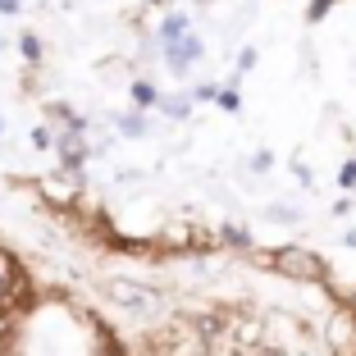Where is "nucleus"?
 Here are the masks:
<instances>
[{"mask_svg":"<svg viewBox=\"0 0 356 356\" xmlns=\"http://www.w3.org/2000/svg\"><path fill=\"white\" fill-rule=\"evenodd\" d=\"M224 242H229V247H252V233H247V229H233V224H229V229H224Z\"/></svg>","mask_w":356,"mask_h":356,"instance_id":"nucleus-9","label":"nucleus"},{"mask_svg":"<svg viewBox=\"0 0 356 356\" xmlns=\"http://www.w3.org/2000/svg\"><path fill=\"white\" fill-rule=\"evenodd\" d=\"M197 55H201V42H197V37H188V32H183L178 42H169V64H174L178 74H183L188 60H197Z\"/></svg>","mask_w":356,"mask_h":356,"instance_id":"nucleus-4","label":"nucleus"},{"mask_svg":"<svg viewBox=\"0 0 356 356\" xmlns=\"http://www.w3.org/2000/svg\"><path fill=\"white\" fill-rule=\"evenodd\" d=\"M238 69H242V74H247V69H256V51H252V46L238 55Z\"/></svg>","mask_w":356,"mask_h":356,"instance_id":"nucleus-12","label":"nucleus"},{"mask_svg":"<svg viewBox=\"0 0 356 356\" xmlns=\"http://www.w3.org/2000/svg\"><path fill=\"white\" fill-rule=\"evenodd\" d=\"M110 297L124 306H137V311H147L151 306V293H142V288H133V283H110Z\"/></svg>","mask_w":356,"mask_h":356,"instance_id":"nucleus-5","label":"nucleus"},{"mask_svg":"<svg viewBox=\"0 0 356 356\" xmlns=\"http://www.w3.org/2000/svg\"><path fill=\"white\" fill-rule=\"evenodd\" d=\"M270 270H279L283 279H293V283H325L329 279V265L325 256H315L311 247H297V242H288V247H279V252L261 256Z\"/></svg>","mask_w":356,"mask_h":356,"instance_id":"nucleus-1","label":"nucleus"},{"mask_svg":"<svg viewBox=\"0 0 356 356\" xmlns=\"http://www.w3.org/2000/svg\"><path fill=\"white\" fill-rule=\"evenodd\" d=\"M183 32H188V19H183V14H169L165 28H160V37H165V46H169V42H178Z\"/></svg>","mask_w":356,"mask_h":356,"instance_id":"nucleus-6","label":"nucleus"},{"mask_svg":"<svg viewBox=\"0 0 356 356\" xmlns=\"http://www.w3.org/2000/svg\"><path fill=\"white\" fill-rule=\"evenodd\" d=\"M215 101H220L224 110H242V96H238V87H220V92H215Z\"/></svg>","mask_w":356,"mask_h":356,"instance_id":"nucleus-8","label":"nucleus"},{"mask_svg":"<svg viewBox=\"0 0 356 356\" xmlns=\"http://www.w3.org/2000/svg\"><path fill=\"white\" fill-rule=\"evenodd\" d=\"M338 0H311L306 5V23H320V19H329V10H334Z\"/></svg>","mask_w":356,"mask_h":356,"instance_id":"nucleus-7","label":"nucleus"},{"mask_svg":"<svg viewBox=\"0 0 356 356\" xmlns=\"http://www.w3.org/2000/svg\"><path fill=\"white\" fill-rule=\"evenodd\" d=\"M156 356H206L210 352V338L201 334L197 320H169L165 329L156 334Z\"/></svg>","mask_w":356,"mask_h":356,"instance_id":"nucleus-2","label":"nucleus"},{"mask_svg":"<svg viewBox=\"0 0 356 356\" xmlns=\"http://www.w3.org/2000/svg\"><path fill=\"white\" fill-rule=\"evenodd\" d=\"M352 311H356V297H352Z\"/></svg>","mask_w":356,"mask_h":356,"instance_id":"nucleus-13","label":"nucleus"},{"mask_svg":"<svg viewBox=\"0 0 356 356\" xmlns=\"http://www.w3.org/2000/svg\"><path fill=\"white\" fill-rule=\"evenodd\" d=\"M338 183H343V188H347V192H352V188H356V160H347V165H343V169H338Z\"/></svg>","mask_w":356,"mask_h":356,"instance_id":"nucleus-10","label":"nucleus"},{"mask_svg":"<svg viewBox=\"0 0 356 356\" xmlns=\"http://www.w3.org/2000/svg\"><path fill=\"white\" fill-rule=\"evenodd\" d=\"M133 101H137V105H151V101H156V92H151L147 83H137V87H133Z\"/></svg>","mask_w":356,"mask_h":356,"instance_id":"nucleus-11","label":"nucleus"},{"mask_svg":"<svg viewBox=\"0 0 356 356\" xmlns=\"http://www.w3.org/2000/svg\"><path fill=\"white\" fill-rule=\"evenodd\" d=\"M329 343H334L338 356H356V315L352 311H338L329 320Z\"/></svg>","mask_w":356,"mask_h":356,"instance_id":"nucleus-3","label":"nucleus"}]
</instances>
